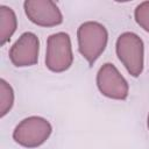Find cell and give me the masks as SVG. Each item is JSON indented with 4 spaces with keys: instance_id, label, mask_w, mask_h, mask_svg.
<instances>
[{
    "instance_id": "7",
    "label": "cell",
    "mask_w": 149,
    "mask_h": 149,
    "mask_svg": "<svg viewBox=\"0 0 149 149\" xmlns=\"http://www.w3.org/2000/svg\"><path fill=\"white\" fill-rule=\"evenodd\" d=\"M9 59L16 68L33 66L38 61L40 40L31 31L23 33L9 49Z\"/></svg>"
},
{
    "instance_id": "1",
    "label": "cell",
    "mask_w": 149,
    "mask_h": 149,
    "mask_svg": "<svg viewBox=\"0 0 149 149\" xmlns=\"http://www.w3.org/2000/svg\"><path fill=\"white\" fill-rule=\"evenodd\" d=\"M77 42L80 55L93 65L107 47L108 31L100 22L86 21L78 27Z\"/></svg>"
},
{
    "instance_id": "11",
    "label": "cell",
    "mask_w": 149,
    "mask_h": 149,
    "mask_svg": "<svg viewBox=\"0 0 149 149\" xmlns=\"http://www.w3.org/2000/svg\"><path fill=\"white\" fill-rule=\"evenodd\" d=\"M147 127L149 129V114H148V118H147Z\"/></svg>"
},
{
    "instance_id": "8",
    "label": "cell",
    "mask_w": 149,
    "mask_h": 149,
    "mask_svg": "<svg viewBox=\"0 0 149 149\" xmlns=\"http://www.w3.org/2000/svg\"><path fill=\"white\" fill-rule=\"evenodd\" d=\"M17 28V17L13 8L1 5L0 6V42L5 45L9 42Z\"/></svg>"
},
{
    "instance_id": "10",
    "label": "cell",
    "mask_w": 149,
    "mask_h": 149,
    "mask_svg": "<svg viewBox=\"0 0 149 149\" xmlns=\"http://www.w3.org/2000/svg\"><path fill=\"white\" fill-rule=\"evenodd\" d=\"M134 19L144 31L149 33V1H143L136 6Z\"/></svg>"
},
{
    "instance_id": "2",
    "label": "cell",
    "mask_w": 149,
    "mask_h": 149,
    "mask_svg": "<svg viewBox=\"0 0 149 149\" xmlns=\"http://www.w3.org/2000/svg\"><path fill=\"white\" fill-rule=\"evenodd\" d=\"M115 52L132 77H139L144 68V43L142 38L133 33L125 31L119 35L115 43Z\"/></svg>"
},
{
    "instance_id": "5",
    "label": "cell",
    "mask_w": 149,
    "mask_h": 149,
    "mask_svg": "<svg viewBox=\"0 0 149 149\" xmlns=\"http://www.w3.org/2000/svg\"><path fill=\"white\" fill-rule=\"evenodd\" d=\"M99 92L113 100H126L129 94V85L118 68L112 63H105L97 72L95 78Z\"/></svg>"
},
{
    "instance_id": "6",
    "label": "cell",
    "mask_w": 149,
    "mask_h": 149,
    "mask_svg": "<svg viewBox=\"0 0 149 149\" xmlns=\"http://www.w3.org/2000/svg\"><path fill=\"white\" fill-rule=\"evenodd\" d=\"M26 16L40 27H56L63 22V14L56 2L51 0H26L23 2Z\"/></svg>"
},
{
    "instance_id": "3",
    "label": "cell",
    "mask_w": 149,
    "mask_h": 149,
    "mask_svg": "<svg viewBox=\"0 0 149 149\" xmlns=\"http://www.w3.org/2000/svg\"><path fill=\"white\" fill-rule=\"evenodd\" d=\"M52 133L51 123L37 115L21 120L13 130V140L21 147L33 149L47 142Z\"/></svg>"
},
{
    "instance_id": "9",
    "label": "cell",
    "mask_w": 149,
    "mask_h": 149,
    "mask_svg": "<svg viewBox=\"0 0 149 149\" xmlns=\"http://www.w3.org/2000/svg\"><path fill=\"white\" fill-rule=\"evenodd\" d=\"M14 90L3 78L0 79V118L6 116L14 105Z\"/></svg>"
},
{
    "instance_id": "4",
    "label": "cell",
    "mask_w": 149,
    "mask_h": 149,
    "mask_svg": "<svg viewBox=\"0 0 149 149\" xmlns=\"http://www.w3.org/2000/svg\"><path fill=\"white\" fill-rule=\"evenodd\" d=\"M73 52L71 37L65 31L51 34L47 40L45 66L51 72L61 73L71 68Z\"/></svg>"
}]
</instances>
